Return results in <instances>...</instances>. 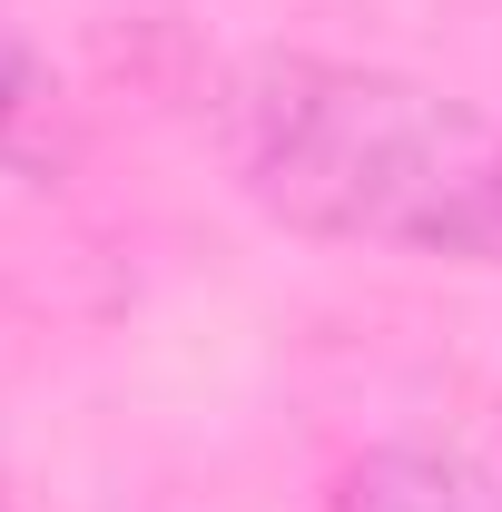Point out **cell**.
<instances>
[{
  "mask_svg": "<svg viewBox=\"0 0 502 512\" xmlns=\"http://www.w3.org/2000/svg\"><path fill=\"white\" fill-rule=\"evenodd\" d=\"M237 188L296 237L502 266V119L434 79L256 50L217 89Z\"/></svg>",
  "mask_w": 502,
  "mask_h": 512,
  "instance_id": "obj_1",
  "label": "cell"
},
{
  "mask_svg": "<svg viewBox=\"0 0 502 512\" xmlns=\"http://www.w3.org/2000/svg\"><path fill=\"white\" fill-rule=\"evenodd\" d=\"M335 512H502V453L483 444H394L345 473Z\"/></svg>",
  "mask_w": 502,
  "mask_h": 512,
  "instance_id": "obj_2",
  "label": "cell"
},
{
  "mask_svg": "<svg viewBox=\"0 0 502 512\" xmlns=\"http://www.w3.org/2000/svg\"><path fill=\"white\" fill-rule=\"evenodd\" d=\"M30 89H40V69H30V50L0 30V138L20 128V109H30Z\"/></svg>",
  "mask_w": 502,
  "mask_h": 512,
  "instance_id": "obj_3",
  "label": "cell"
}]
</instances>
